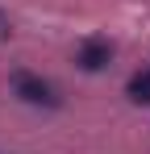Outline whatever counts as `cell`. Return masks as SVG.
Returning a JSON list of instances; mask_svg holds the SVG:
<instances>
[{"label":"cell","instance_id":"obj_1","mask_svg":"<svg viewBox=\"0 0 150 154\" xmlns=\"http://www.w3.org/2000/svg\"><path fill=\"white\" fill-rule=\"evenodd\" d=\"M13 88H17V96L25 104H42V108H54L58 96H54V88H50L42 75H33V71H17L13 75Z\"/></svg>","mask_w":150,"mask_h":154},{"label":"cell","instance_id":"obj_2","mask_svg":"<svg viewBox=\"0 0 150 154\" xmlns=\"http://www.w3.org/2000/svg\"><path fill=\"white\" fill-rule=\"evenodd\" d=\"M108 58H113V46H108L104 38H88V42L79 46V67H83V71H100V67H108Z\"/></svg>","mask_w":150,"mask_h":154},{"label":"cell","instance_id":"obj_3","mask_svg":"<svg viewBox=\"0 0 150 154\" xmlns=\"http://www.w3.org/2000/svg\"><path fill=\"white\" fill-rule=\"evenodd\" d=\"M129 100L133 104H150V71H138L129 79Z\"/></svg>","mask_w":150,"mask_h":154}]
</instances>
